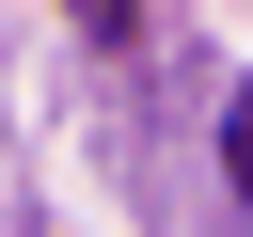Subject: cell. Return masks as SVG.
<instances>
[{"label": "cell", "instance_id": "6da1fadb", "mask_svg": "<svg viewBox=\"0 0 253 237\" xmlns=\"http://www.w3.org/2000/svg\"><path fill=\"white\" fill-rule=\"evenodd\" d=\"M221 158H237V190H253V95H237V126H221Z\"/></svg>", "mask_w": 253, "mask_h": 237}, {"label": "cell", "instance_id": "7a4b0ae2", "mask_svg": "<svg viewBox=\"0 0 253 237\" xmlns=\"http://www.w3.org/2000/svg\"><path fill=\"white\" fill-rule=\"evenodd\" d=\"M63 16H79V32H126V16H142V0H63Z\"/></svg>", "mask_w": 253, "mask_h": 237}]
</instances>
